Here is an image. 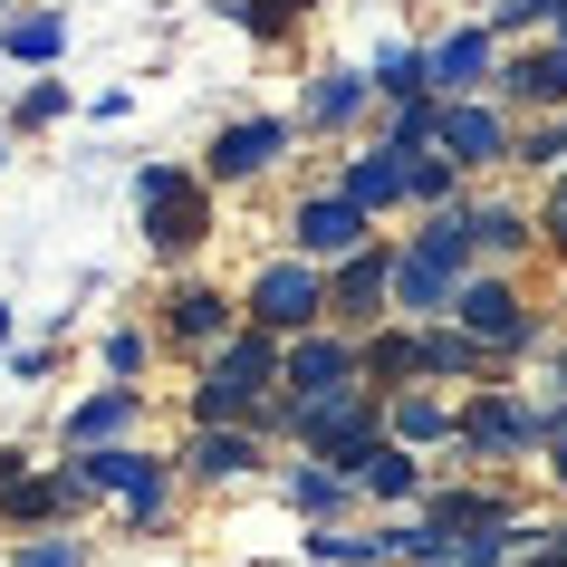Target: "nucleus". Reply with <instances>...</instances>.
Wrapping results in <instances>:
<instances>
[{
    "mask_svg": "<svg viewBox=\"0 0 567 567\" xmlns=\"http://www.w3.org/2000/svg\"><path fill=\"white\" fill-rule=\"evenodd\" d=\"M279 365H289V337L269 328H231L203 357V385H193V423H250L279 394Z\"/></svg>",
    "mask_w": 567,
    "mask_h": 567,
    "instance_id": "1",
    "label": "nucleus"
},
{
    "mask_svg": "<svg viewBox=\"0 0 567 567\" xmlns=\"http://www.w3.org/2000/svg\"><path fill=\"white\" fill-rule=\"evenodd\" d=\"M135 212H145V240L164 260H183V250L212 240V183L183 174V164H145V174H135Z\"/></svg>",
    "mask_w": 567,
    "mask_h": 567,
    "instance_id": "2",
    "label": "nucleus"
},
{
    "mask_svg": "<svg viewBox=\"0 0 567 567\" xmlns=\"http://www.w3.org/2000/svg\"><path fill=\"white\" fill-rule=\"evenodd\" d=\"M240 308H250V328H269V337H308V328H328V269L318 260H269Z\"/></svg>",
    "mask_w": 567,
    "mask_h": 567,
    "instance_id": "3",
    "label": "nucleus"
},
{
    "mask_svg": "<svg viewBox=\"0 0 567 567\" xmlns=\"http://www.w3.org/2000/svg\"><path fill=\"white\" fill-rule=\"evenodd\" d=\"M78 481L87 491H106V501H125V519L145 529V519H164V501H174V472L154 462V452H135V443H87L78 452Z\"/></svg>",
    "mask_w": 567,
    "mask_h": 567,
    "instance_id": "4",
    "label": "nucleus"
},
{
    "mask_svg": "<svg viewBox=\"0 0 567 567\" xmlns=\"http://www.w3.org/2000/svg\"><path fill=\"white\" fill-rule=\"evenodd\" d=\"M452 328H472L491 357H519V347H538V318H529V299H519L509 279H462V299H452Z\"/></svg>",
    "mask_w": 567,
    "mask_h": 567,
    "instance_id": "5",
    "label": "nucleus"
},
{
    "mask_svg": "<svg viewBox=\"0 0 567 567\" xmlns=\"http://www.w3.org/2000/svg\"><path fill=\"white\" fill-rule=\"evenodd\" d=\"M385 308H394V250H385V240H365L357 260L328 269V318H337L347 337H365Z\"/></svg>",
    "mask_w": 567,
    "mask_h": 567,
    "instance_id": "6",
    "label": "nucleus"
},
{
    "mask_svg": "<svg viewBox=\"0 0 567 567\" xmlns=\"http://www.w3.org/2000/svg\"><path fill=\"white\" fill-rule=\"evenodd\" d=\"M337 385H365V337H347V328H308V337H289L279 394H337Z\"/></svg>",
    "mask_w": 567,
    "mask_h": 567,
    "instance_id": "7",
    "label": "nucleus"
},
{
    "mask_svg": "<svg viewBox=\"0 0 567 567\" xmlns=\"http://www.w3.org/2000/svg\"><path fill=\"white\" fill-rule=\"evenodd\" d=\"M452 443L501 452V462H519V452H548V404H519V394H481V404H462V433H452Z\"/></svg>",
    "mask_w": 567,
    "mask_h": 567,
    "instance_id": "8",
    "label": "nucleus"
},
{
    "mask_svg": "<svg viewBox=\"0 0 567 567\" xmlns=\"http://www.w3.org/2000/svg\"><path fill=\"white\" fill-rule=\"evenodd\" d=\"M289 231H299V260L337 269V260H357V250H365V231H375V212H365V203H347V193H308Z\"/></svg>",
    "mask_w": 567,
    "mask_h": 567,
    "instance_id": "9",
    "label": "nucleus"
},
{
    "mask_svg": "<svg viewBox=\"0 0 567 567\" xmlns=\"http://www.w3.org/2000/svg\"><path fill=\"white\" fill-rule=\"evenodd\" d=\"M433 145H443L462 174H481V164H509L519 135H509V116L491 106V96H443V135H433Z\"/></svg>",
    "mask_w": 567,
    "mask_h": 567,
    "instance_id": "10",
    "label": "nucleus"
},
{
    "mask_svg": "<svg viewBox=\"0 0 567 567\" xmlns=\"http://www.w3.org/2000/svg\"><path fill=\"white\" fill-rule=\"evenodd\" d=\"M289 135H299L289 116H240V125H221L212 154H203V183H250V174H269V164L289 154Z\"/></svg>",
    "mask_w": 567,
    "mask_h": 567,
    "instance_id": "11",
    "label": "nucleus"
},
{
    "mask_svg": "<svg viewBox=\"0 0 567 567\" xmlns=\"http://www.w3.org/2000/svg\"><path fill=\"white\" fill-rule=\"evenodd\" d=\"M96 491L78 481V462H59V472H20L10 491H0V529H49V519H78Z\"/></svg>",
    "mask_w": 567,
    "mask_h": 567,
    "instance_id": "12",
    "label": "nucleus"
},
{
    "mask_svg": "<svg viewBox=\"0 0 567 567\" xmlns=\"http://www.w3.org/2000/svg\"><path fill=\"white\" fill-rule=\"evenodd\" d=\"M423 59H433V96H481V87H501V49H491V30H443Z\"/></svg>",
    "mask_w": 567,
    "mask_h": 567,
    "instance_id": "13",
    "label": "nucleus"
},
{
    "mask_svg": "<svg viewBox=\"0 0 567 567\" xmlns=\"http://www.w3.org/2000/svg\"><path fill=\"white\" fill-rule=\"evenodd\" d=\"M183 472L212 481V491H221V481H250V472H260V433H250V423H193Z\"/></svg>",
    "mask_w": 567,
    "mask_h": 567,
    "instance_id": "14",
    "label": "nucleus"
},
{
    "mask_svg": "<svg viewBox=\"0 0 567 567\" xmlns=\"http://www.w3.org/2000/svg\"><path fill=\"white\" fill-rule=\"evenodd\" d=\"M452 299H462V269H443L433 250H394V308L404 318H452Z\"/></svg>",
    "mask_w": 567,
    "mask_h": 567,
    "instance_id": "15",
    "label": "nucleus"
},
{
    "mask_svg": "<svg viewBox=\"0 0 567 567\" xmlns=\"http://www.w3.org/2000/svg\"><path fill=\"white\" fill-rule=\"evenodd\" d=\"M347 203H365V212H394V203H414V154L404 145H365L357 164H347V183H337Z\"/></svg>",
    "mask_w": 567,
    "mask_h": 567,
    "instance_id": "16",
    "label": "nucleus"
},
{
    "mask_svg": "<svg viewBox=\"0 0 567 567\" xmlns=\"http://www.w3.org/2000/svg\"><path fill=\"white\" fill-rule=\"evenodd\" d=\"M365 96H375V78H365V68H318V78H308V96H299V125H308V135H337V125L365 116Z\"/></svg>",
    "mask_w": 567,
    "mask_h": 567,
    "instance_id": "17",
    "label": "nucleus"
},
{
    "mask_svg": "<svg viewBox=\"0 0 567 567\" xmlns=\"http://www.w3.org/2000/svg\"><path fill=\"white\" fill-rule=\"evenodd\" d=\"M240 328V308L221 299V289H203V279H193V289H174V299H164V337H183V347H221V337Z\"/></svg>",
    "mask_w": 567,
    "mask_h": 567,
    "instance_id": "18",
    "label": "nucleus"
},
{
    "mask_svg": "<svg viewBox=\"0 0 567 567\" xmlns=\"http://www.w3.org/2000/svg\"><path fill=\"white\" fill-rule=\"evenodd\" d=\"M501 96H509V106H567V49L548 39V49L501 59Z\"/></svg>",
    "mask_w": 567,
    "mask_h": 567,
    "instance_id": "19",
    "label": "nucleus"
},
{
    "mask_svg": "<svg viewBox=\"0 0 567 567\" xmlns=\"http://www.w3.org/2000/svg\"><path fill=\"white\" fill-rule=\"evenodd\" d=\"M135 423H145V385H106V394H87V404L68 414V452L116 443V433H135Z\"/></svg>",
    "mask_w": 567,
    "mask_h": 567,
    "instance_id": "20",
    "label": "nucleus"
},
{
    "mask_svg": "<svg viewBox=\"0 0 567 567\" xmlns=\"http://www.w3.org/2000/svg\"><path fill=\"white\" fill-rule=\"evenodd\" d=\"M414 375H423V337H404V328L365 337V385H375V394H404Z\"/></svg>",
    "mask_w": 567,
    "mask_h": 567,
    "instance_id": "21",
    "label": "nucleus"
},
{
    "mask_svg": "<svg viewBox=\"0 0 567 567\" xmlns=\"http://www.w3.org/2000/svg\"><path fill=\"white\" fill-rule=\"evenodd\" d=\"M357 491H375V501H414L423 472H414V443H375L357 462Z\"/></svg>",
    "mask_w": 567,
    "mask_h": 567,
    "instance_id": "22",
    "label": "nucleus"
},
{
    "mask_svg": "<svg viewBox=\"0 0 567 567\" xmlns=\"http://www.w3.org/2000/svg\"><path fill=\"white\" fill-rule=\"evenodd\" d=\"M0 49H10L20 68H49V59L68 49V20H59V10H20V20L0 30Z\"/></svg>",
    "mask_w": 567,
    "mask_h": 567,
    "instance_id": "23",
    "label": "nucleus"
},
{
    "mask_svg": "<svg viewBox=\"0 0 567 567\" xmlns=\"http://www.w3.org/2000/svg\"><path fill=\"white\" fill-rule=\"evenodd\" d=\"M481 365H491V347L472 328H443V318L423 328V375H481Z\"/></svg>",
    "mask_w": 567,
    "mask_h": 567,
    "instance_id": "24",
    "label": "nucleus"
},
{
    "mask_svg": "<svg viewBox=\"0 0 567 567\" xmlns=\"http://www.w3.org/2000/svg\"><path fill=\"white\" fill-rule=\"evenodd\" d=\"M472 240H481V260H519V250H529V212L472 203Z\"/></svg>",
    "mask_w": 567,
    "mask_h": 567,
    "instance_id": "25",
    "label": "nucleus"
},
{
    "mask_svg": "<svg viewBox=\"0 0 567 567\" xmlns=\"http://www.w3.org/2000/svg\"><path fill=\"white\" fill-rule=\"evenodd\" d=\"M365 78H375V96H394V106H404V96H433V59H423V49H375Z\"/></svg>",
    "mask_w": 567,
    "mask_h": 567,
    "instance_id": "26",
    "label": "nucleus"
},
{
    "mask_svg": "<svg viewBox=\"0 0 567 567\" xmlns=\"http://www.w3.org/2000/svg\"><path fill=\"white\" fill-rule=\"evenodd\" d=\"M347 491H357V472H337V462H299L289 472V509H308V519H328Z\"/></svg>",
    "mask_w": 567,
    "mask_h": 567,
    "instance_id": "27",
    "label": "nucleus"
},
{
    "mask_svg": "<svg viewBox=\"0 0 567 567\" xmlns=\"http://www.w3.org/2000/svg\"><path fill=\"white\" fill-rule=\"evenodd\" d=\"M385 423H394V443H443V433H462V414H443L433 394H394Z\"/></svg>",
    "mask_w": 567,
    "mask_h": 567,
    "instance_id": "28",
    "label": "nucleus"
},
{
    "mask_svg": "<svg viewBox=\"0 0 567 567\" xmlns=\"http://www.w3.org/2000/svg\"><path fill=\"white\" fill-rule=\"evenodd\" d=\"M308 558H328V567H385V558H394V529H375V538H357V529H318V538H308Z\"/></svg>",
    "mask_w": 567,
    "mask_h": 567,
    "instance_id": "29",
    "label": "nucleus"
},
{
    "mask_svg": "<svg viewBox=\"0 0 567 567\" xmlns=\"http://www.w3.org/2000/svg\"><path fill=\"white\" fill-rule=\"evenodd\" d=\"M10 567H87V538L78 529H39V538L10 548Z\"/></svg>",
    "mask_w": 567,
    "mask_h": 567,
    "instance_id": "30",
    "label": "nucleus"
},
{
    "mask_svg": "<svg viewBox=\"0 0 567 567\" xmlns=\"http://www.w3.org/2000/svg\"><path fill=\"white\" fill-rule=\"evenodd\" d=\"M308 10H318V0H231V20L250 39H289V20H308Z\"/></svg>",
    "mask_w": 567,
    "mask_h": 567,
    "instance_id": "31",
    "label": "nucleus"
},
{
    "mask_svg": "<svg viewBox=\"0 0 567 567\" xmlns=\"http://www.w3.org/2000/svg\"><path fill=\"white\" fill-rule=\"evenodd\" d=\"M519 164H538V174H567V116H548V125H529V135H519Z\"/></svg>",
    "mask_w": 567,
    "mask_h": 567,
    "instance_id": "32",
    "label": "nucleus"
},
{
    "mask_svg": "<svg viewBox=\"0 0 567 567\" xmlns=\"http://www.w3.org/2000/svg\"><path fill=\"white\" fill-rule=\"evenodd\" d=\"M145 365H154V337L145 328H116V337H106V375H116V385H135Z\"/></svg>",
    "mask_w": 567,
    "mask_h": 567,
    "instance_id": "33",
    "label": "nucleus"
},
{
    "mask_svg": "<svg viewBox=\"0 0 567 567\" xmlns=\"http://www.w3.org/2000/svg\"><path fill=\"white\" fill-rule=\"evenodd\" d=\"M59 116H68V87H59V78H39V87L10 106V125H59Z\"/></svg>",
    "mask_w": 567,
    "mask_h": 567,
    "instance_id": "34",
    "label": "nucleus"
},
{
    "mask_svg": "<svg viewBox=\"0 0 567 567\" xmlns=\"http://www.w3.org/2000/svg\"><path fill=\"white\" fill-rule=\"evenodd\" d=\"M529 20H558V0H501L491 30H529Z\"/></svg>",
    "mask_w": 567,
    "mask_h": 567,
    "instance_id": "35",
    "label": "nucleus"
},
{
    "mask_svg": "<svg viewBox=\"0 0 567 567\" xmlns=\"http://www.w3.org/2000/svg\"><path fill=\"white\" fill-rule=\"evenodd\" d=\"M538 231L567 250V174H548V203H538Z\"/></svg>",
    "mask_w": 567,
    "mask_h": 567,
    "instance_id": "36",
    "label": "nucleus"
},
{
    "mask_svg": "<svg viewBox=\"0 0 567 567\" xmlns=\"http://www.w3.org/2000/svg\"><path fill=\"white\" fill-rule=\"evenodd\" d=\"M548 472L567 481V404H548Z\"/></svg>",
    "mask_w": 567,
    "mask_h": 567,
    "instance_id": "37",
    "label": "nucleus"
},
{
    "mask_svg": "<svg viewBox=\"0 0 567 567\" xmlns=\"http://www.w3.org/2000/svg\"><path fill=\"white\" fill-rule=\"evenodd\" d=\"M20 472H30V452H10V443H0V491H10Z\"/></svg>",
    "mask_w": 567,
    "mask_h": 567,
    "instance_id": "38",
    "label": "nucleus"
},
{
    "mask_svg": "<svg viewBox=\"0 0 567 567\" xmlns=\"http://www.w3.org/2000/svg\"><path fill=\"white\" fill-rule=\"evenodd\" d=\"M558 49H567V0H558Z\"/></svg>",
    "mask_w": 567,
    "mask_h": 567,
    "instance_id": "39",
    "label": "nucleus"
},
{
    "mask_svg": "<svg viewBox=\"0 0 567 567\" xmlns=\"http://www.w3.org/2000/svg\"><path fill=\"white\" fill-rule=\"evenodd\" d=\"M0 347H10V308H0Z\"/></svg>",
    "mask_w": 567,
    "mask_h": 567,
    "instance_id": "40",
    "label": "nucleus"
},
{
    "mask_svg": "<svg viewBox=\"0 0 567 567\" xmlns=\"http://www.w3.org/2000/svg\"><path fill=\"white\" fill-rule=\"evenodd\" d=\"M0 154H10V145H0Z\"/></svg>",
    "mask_w": 567,
    "mask_h": 567,
    "instance_id": "41",
    "label": "nucleus"
}]
</instances>
